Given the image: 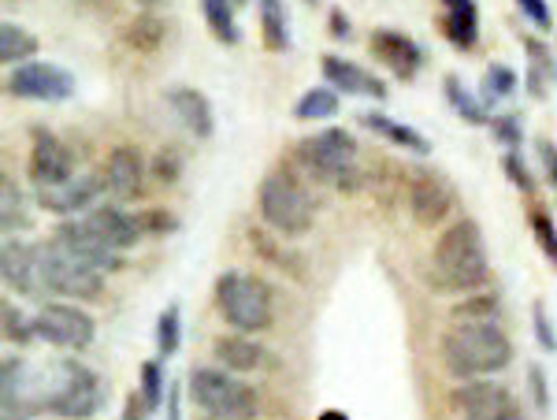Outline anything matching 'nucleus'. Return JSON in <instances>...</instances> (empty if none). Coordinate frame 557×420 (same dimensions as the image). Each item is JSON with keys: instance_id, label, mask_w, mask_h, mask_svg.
Instances as JSON below:
<instances>
[{"instance_id": "obj_1", "label": "nucleus", "mask_w": 557, "mask_h": 420, "mask_svg": "<svg viewBox=\"0 0 557 420\" xmlns=\"http://www.w3.org/2000/svg\"><path fill=\"white\" fill-rule=\"evenodd\" d=\"M487 280H491V261H487L483 231L475 220L461 217L438 235L435 249H431L428 283L438 294H472L487 287Z\"/></svg>"}, {"instance_id": "obj_2", "label": "nucleus", "mask_w": 557, "mask_h": 420, "mask_svg": "<svg viewBox=\"0 0 557 420\" xmlns=\"http://www.w3.org/2000/svg\"><path fill=\"white\" fill-rule=\"evenodd\" d=\"M443 365L446 372L465 380H491L494 372H506L513 365V343L494 320H472V324H454L443 335Z\"/></svg>"}, {"instance_id": "obj_3", "label": "nucleus", "mask_w": 557, "mask_h": 420, "mask_svg": "<svg viewBox=\"0 0 557 420\" xmlns=\"http://www.w3.org/2000/svg\"><path fill=\"white\" fill-rule=\"evenodd\" d=\"M108 383L89 365L64 357L52 369H38V413L64 420H89L104 409Z\"/></svg>"}, {"instance_id": "obj_4", "label": "nucleus", "mask_w": 557, "mask_h": 420, "mask_svg": "<svg viewBox=\"0 0 557 420\" xmlns=\"http://www.w3.org/2000/svg\"><path fill=\"white\" fill-rule=\"evenodd\" d=\"M298 160L317 183H327L335 190H361L364 172H361V149L357 138L343 127H323L312 138L298 141Z\"/></svg>"}, {"instance_id": "obj_5", "label": "nucleus", "mask_w": 557, "mask_h": 420, "mask_svg": "<svg viewBox=\"0 0 557 420\" xmlns=\"http://www.w3.org/2000/svg\"><path fill=\"white\" fill-rule=\"evenodd\" d=\"M257 212L264 220V227H272L283 238L309 235L312 223H317V201H312L309 186L286 168H275V172L260 178Z\"/></svg>"}, {"instance_id": "obj_6", "label": "nucleus", "mask_w": 557, "mask_h": 420, "mask_svg": "<svg viewBox=\"0 0 557 420\" xmlns=\"http://www.w3.org/2000/svg\"><path fill=\"white\" fill-rule=\"evenodd\" d=\"M215 312L231 332L260 335L275 324V291L253 272H223L215 280Z\"/></svg>"}, {"instance_id": "obj_7", "label": "nucleus", "mask_w": 557, "mask_h": 420, "mask_svg": "<svg viewBox=\"0 0 557 420\" xmlns=\"http://www.w3.org/2000/svg\"><path fill=\"white\" fill-rule=\"evenodd\" d=\"M186 395L209 420H257L260 417V395L253 383H246L235 372L220 365H201L186 376Z\"/></svg>"}, {"instance_id": "obj_8", "label": "nucleus", "mask_w": 557, "mask_h": 420, "mask_svg": "<svg viewBox=\"0 0 557 420\" xmlns=\"http://www.w3.org/2000/svg\"><path fill=\"white\" fill-rule=\"evenodd\" d=\"M38 257L45 268V283H49L52 298H71V301H94L104 294V272L89 268L83 261H75L71 254H64L57 243H38Z\"/></svg>"}, {"instance_id": "obj_9", "label": "nucleus", "mask_w": 557, "mask_h": 420, "mask_svg": "<svg viewBox=\"0 0 557 420\" xmlns=\"http://www.w3.org/2000/svg\"><path fill=\"white\" fill-rule=\"evenodd\" d=\"M34 332L41 343L57 346V350H86L97 338V320L89 317L83 306H71V301H45L34 312Z\"/></svg>"}, {"instance_id": "obj_10", "label": "nucleus", "mask_w": 557, "mask_h": 420, "mask_svg": "<svg viewBox=\"0 0 557 420\" xmlns=\"http://www.w3.org/2000/svg\"><path fill=\"white\" fill-rule=\"evenodd\" d=\"M4 86H8V94L20 97V101L60 104L75 97V75L60 64H49V60H30V64H23V67H12Z\"/></svg>"}, {"instance_id": "obj_11", "label": "nucleus", "mask_w": 557, "mask_h": 420, "mask_svg": "<svg viewBox=\"0 0 557 420\" xmlns=\"http://www.w3.org/2000/svg\"><path fill=\"white\" fill-rule=\"evenodd\" d=\"M0 280H4L8 291L20 294V298H34V301H41V306H45V298H52L49 283H45L38 243L26 246L15 235H8L4 246H0Z\"/></svg>"}, {"instance_id": "obj_12", "label": "nucleus", "mask_w": 557, "mask_h": 420, "mask_svg": "<svg viewBox=\"0 0 557 420\" xmlns=\"http://www.w3.org/2000/svg\"><path fill=\"white\" fill-rule=\"evenodd\" d=\"M52 243L64 249V254L75 257V261L97 268V272H104V275H112V272H120V268H123V254L108 246L104 238L97 235L94 227H89L86 217L60 220L57 231H52Z\"/></svg>"}, {"instance_id": "obj_13", "label": "nucleus", "mask_w": 557, "mask_h": 420, "mask_svg": "<svg viewBox=\"0 0 557 420\" xmlns=\"http://www.w3.org/2000/svg\"><path fill=\"white\" fill-rule=\"evenodd\" d=\"M26 175H30L34 190L41 186L67 183L75 175V153L60 134L49 127H30V160H26Z\"/></svg>"}, {"instance_id": "obj_14", "label": "nucleus", "mask_w": 557, "mask_h": 420, "mask_svg": "<svg viewBox=\"0 0 557 420\" xmlns=\"http://www.w3.org/2000/svg\"><path fill=\"white\" fill-rule=\"evenodd\" d=\"M368 52H372L380 64H386L394 78L401 83H412L420 75V67L428 64L424 49L409 38L406 30H391V26H375L372 38H368Z\"/></svg>"}, {"instance_id": "obj_15", "label": "nucleus", "mask_w": 557, "mask_h": 420, "mask_svg": "<svg viewBox=\"0 0 557 420\" xmlns=\"http://www.w3.org/2000/svg\"><path fill=\"white\" fill-rule=\"evenodd\" d=\"M108 190L104 186V175H71L67 183H57V186H41L38 190V205L52 217H64L71 220L75 212H89L94 205H101V194Z\"/></svg>"}, {"instance_id": "obj_16", "label": "nucleus", "mask_w": 557, "mask_h": 420, "mask_svg": "<svg viewBox=\"0 0 557 420\" xmlns=\"http://www.w3.org/2000/svg\"><path fill=\"white\" fill-rule=\"evenodd\" d=\"M454 205H457V194H454V186L446 183L443 175L412 172L409 209H412V217H417V223H424V227H435V223H443L446 217H450Z\"/></svg>"}, {"instance_id": "obj_17", "label": "nucleus", "mask_w": 557, "mask_h": 420, "mask_svg": "<svg viewBox=\"0 0 557 420\" xmlns=\"http://www.w3.org/2000/svg\"><path fill=\"white\" fill-rule=\"evenodd\" d=\"M101 175L115 201H138L146 194V160H141L138 146H115L104 160Z\"/></svg>"}, {"instance_id": "obj_18", "label": "nucleus", "mask_w": 557, "mask_h": 420, "mask_svg": "<svg viewBox=\"0 0 557 420\" xmlns=\"http://www.w3.org/2000/svg\"><path fill=\"white\" fill-rule=\"evenodd\" d=\"M320 71H323V83L338 94H349V97H372V101H386V83L372 71H364L361 64L354 60H343L335 52L320 57Z\"/></svg>"}, {"instance_id": "obj_19", "label": "nucleus", "mask_w": 557, "mask_h": 420, "mask_svg": "<svg viewBox=\"0 0 557 420\" xmlns=\"http://www.w3.org/2000/svg\"><path fill=\"white\" fill-rule=\"evenodd\" d=\"M86 220H89V227H94L112 249H120V254L134 249V246L141 243V235H146V231H141V220L134 217V212L123 209L120 201L94 205V209L86 212Z\"/></svg>"}, {"instance_id": "obj_20", "label": "nucleus", "mask_w": 557, "mask_h": 420, "mask_svg": "<svg viewBox=\"0 0 557 420\" xmlns=\"http://www.w3.org/2000/svg\"><path fill=\"white\" fill-rule=\"evenodd\" d=\"M212 357L220 369L235 372V376H246V372H260V369H272L275 357L268 346L257 343V335H220L212 343Z\"/></svg>"}, {"instance_id": "obj_21", "label": "nucleus", "mask_w": 557, "mask_h": 420, "mask_svg": "<svg viewBox=\"0 0 557 420\" xmlns=\"http://www.w3.org/2000/svg\"><path fill=\"white\" fill-rule=\"evenodd\" d=\"M450 402H454L457 413H461V420L491 417V413H498V409L517 406L513 391L502 387V383H494V380H465V383H457Z\"/></svg>"}, {"instance_id": "obj_22", "label": "nucleus", "mask_w": 557, "mask_h": 420, "mask_svg": "<svg viewBox=\"0 0 557 420\" xmlns=\"http://www.w3.org/2000/svg\"><path fill=\"white\" fill-rule=\"evenodd\" d=\"M164 101L168 109L175 112V120L183 123L194 138H212L215 134V112H212V101L194 86H168L164 89Z\"/></svg>"}, {"instance_id": "obj_23", "label": "nucleus", "mask_w": 557, "mask_h": 420, "mask_svg": "<svg viewBox=\"0 0 557 420\" xmlns=\"http://www.w3.org/2000/svg\"><path fill=\"white\" fill-rule=\"evenodd\" d=\"M361 123L372 134H380L383 141H391V146H398L401 153H417V157H428L431 153V141L424 138L420 131H412L409 123H398L391 120L386 112H364Z\"/></svg>"}, {"instance_id": "obj_24", "label": "nucleus", "mask_w": 557, "mask_h": 420, "mask_svg": "<svg viewBox=\"0 0 557 420\" xmlns=\"http://www.w3.org/2000/svg\"><path fill=\"white\" fill-rule=\"evenodd\" d=\"M520 45H524V52H528L524 83H528V89H532V97H546L550 83H557V57L550 52V45L532 38V34H524Z\"/></svg>"}, {"instance_id": "obj_25", "label": "nucleus", "mask_w": 557, "mask_h": 420, "mask_svg": "<svg viewBox=\"0 0 557 420\" xmlns=\"http://www.w3.org/2000/svg\"><path fill=\"white\" fill-rule=\"evenodd\" d=\"M443 94H446V104L461 115V123H469V127H487L491 123V109L483 104V97L469 94V86H465L457 75L443 78Z\"/></svg>"}, {"instance_id": "obj_26", "label": "nucleus", "mask_w": 557, "mask_h": 420, "mask_svg": "<svg viewBox=\"0 0 557 420\" xmlns=\"http://www.w3.org/2000/svg\"><path fill=\"white\" fill-rule=\"evenodd\" d=\"M257 8H260V34H264V45L272 52H286L294 45L286 4L283 0H257Z\"/></svg>"}, {"instance_id": "obj_27", "label": "nucleus", "mask_w": 557, "mask_h": 420, "mask_svg": "<svg viewBox=\"0 0 557 420\" xmlns=\"http://www.w3.org/2000/svg\"><path fill=\"white\" fill-rule=\"evenodd\" d=\"M338 109H343L338 89H331L327 83H323V86L305 89V94L298 97V104H294V115H298L301 123H320V120H335Z\"/></svg>"}, {"instance_id": "obj_28", "label": "nucleus", "mask_w": 557, "mask_h": 420, "mask_svg": "<svg viewBox=\"0 0 557 420\" xmlns=\"http://www.w3.org/2000/svg\"><path fill=\"white\" fill-rule=\"evenodd\" d=\"M0 227H4V238L8 235H20V231L30 227V212H26V198L23 190L15 186L12 175H0Z\"/></svg>"}, {"instance_id": "obj_29", "label": "nucleus", "mask_w": 557, "mask_h": 420, "mask_svg": "<svg viewBox=\"0 0 557 420\" xmlns=\"http://www.w3.org/2000/svg\"><path fill=\"white\" fill-rule=\"evenodd\" d=\"M38 57V38H34L26 26L20 23H4L0 26V60L8 67H23Z\"/></svg>"}, {"instance_id": "obj_30", "label": "nucleus", "mask_w": 557, "mask_h": 420, "mask_svg": "<svg viewBox=\"0 0 557 420\" xmlns=\"http://www.w3.org/2000/svg\"><path fill=\"white\" fill-rule=\"evenodd\" d=\"M443 26L446 41L454 45V49L469 52L475 49V41H480V8H461V12H443Z\"/></svg>"}, {"instance_id": "obj_31", "label": "nucleus", "mask_w": 557, "mask_h": 420, "mask_svg": "<svg viewBox=\"0 0 557 420\" xmlns=\"http://www.w3.org/2000/svg\"><path fill=\"white\" fill-rule=\"evenodd\" d=\"M235 0H201L205 23H209L212 38L223 45H238L242 41V26L235 20Z\"/></svg>"}, {"instance_id": "obj_32", "label": "nucleus", "mask_w": 557, "mask_h": 420, "mask_svg": "<svg viewBox=\"0 0 557 420\" xmlns=\"http://www.w3.org/2000/svg\"><path fill=\"white\" fill-rule=\"evenodd\" d=\"M168 387H172V383L164 380V357H152V361L141 365V372H138V395H141V402H146L149 413H160V409H164Z\"/></svg>"}, {"instance_id": "obj_33", "label": "nucleus", "mask_w": 557, "mask_h": 420, "mask_svg": "<svg viewBox=\"0 0 557 420\" xmlns=\"http://www.w3.org/2000/svg\"><path fill=\"white\" fill-rule=\"evenodd\" d=\"M517 86H520V78H517L513 67L491 64L487 71H483V78H480V97H483V104L491 109L494 101H506V97H513Z\"/></svg>"}, {"instance_id": "obj_34", "label": "nucleus", "mask_w": 557, "mask_h": 420, "mask_svg": "<svg viewBox=\"0 0 557 420\" xmlns=\"http://www.w3.org/2000/svg\"><path fill=\"white\" fill-rule=\"evenodd\" d=\"M178 346H183V309L168 306L157 317V354L160 357H175Z\"/></svg>"}, {"instance_id": "obj_35", "label": "nucleus", "mask_w": 557, "mask_h": 420, "mask_svg": "<svg viewBox=\"0 0 557 420\" xmlns=\"http://www.w3.org/2000/svg\"><path fill=\"white\" fill-rule=\"evenodd\" d=\"M0 320H4V343L26 346V343H34V338H38V332H34V317H26L15 301H4Z\"/></svg>"}, {"instance_id": "obj_36", "label": "nucleus", "mask_w": 557, "mask_h": 420, "mask_svg": "<svg viewBox=\"0 0 557 420\" xmlns=\"http://www.w3.org/2000/svg\"><path fill=\"white\" fill-rule=\"evenodd\" d=\"M498 312H502V306L494 294H475V298L450 309V320L454 324H472V320H494V324H498Z\"/></svg>"}, {"instance_id": "obj_37", "label": "nucleus", "mask_w": 557, "mask_h": 420, "mask_svg": "<svg viewBox=\"0 0 557 420\" xmlns=\"http://www.w3.org/2000/svg\"><path fill=\"white\" fill-rule=\"evenodd\" d=\"M127 41L134 49H157L160 41H164V23L157 20V15H138L131 26H127Z\"/></svg>"}, {"instance_id": "obj_38", "label": "nucleus", "mask_w": 557, "mask_h": 420, "mask_svg": "<svg viewBox=\"0 0 557 420\" xmlns=\"http://www.w3.org/2000/svg\"><path fill=\"white\" fill-rule=\"evenodd\" d=\"M532 231H535V243L543 249V257L550 264H557V223L550 220V212L532 209Z\"/></svg>"}, {"instance_id": "obj_39", "label": "nucleus", "mask_w": 557, "mask_h": 420, "mask_svg": "<svg viewBox=\"0 0 557 420\" xmlns=\"http://www.w3.org/2000/svg\"><path fill=\"white\" fill-rule=\"evenodd\" d=\"M491 134L494 141H502L506 149H520V141H524V127H520V115L517 112H502V115H491Z\"/></svg>"}, {"instance_id": "obj_40", "label": "nucleus", "mask_w": 557, "mask_h": 420, "mask_svg": "<svg viewBox=\"0 0 557 420\" xmlns=\"http://www.w3.org/2000/svg\"><path fill=\"white\" fill-rule=\"evenodd\" d=\"M249 243H253V246L260 249V254L268 257V261L283 264L286 272L294 275V280H301V275H305V272H301V261H298V257H294V254H286V249H278V246L272 243V238L264 235V231H253V235H249Z\"/></svg>"}, {"instance_id": "obj_41", "label": "nucleus", "mask_w": 557, "mask_h": 420, "mask_svg": "<svg viewBox=\"0 0 557 420\" xmlns=\"http://www.w3.org/2000/svg\"><path fill=\"white\" fill-rule=\"evenodd\" d=\"M502 168H506L509 183H513L520 194H528V198H532V194H535V175H532V168L524 164L520 149H509V153L502 157Z\"/></svg>"}, {"instance_id": "obj_42", "label": "nucleus", "mask_w": 557, "mask_h": 420, "mask_svg": "<svg viewBox=\"0 0 557 420\" xmlns=\"http://www.w3.org/2000/svg\"><path fill=\"white\" fill-rule=\"evenodd\" d=\"M532 328H535V343L543 346L546 354H557V332H554L550 317H546L543 301H535V306H532Z\"/></svg>"}, {"instance_id": "obj_43", "label": "nucleus", "mask_w": 557, "mask_h": 420, "mask_svg": "<svg viewBox=\"0 0 557 420\" xmlns=\"http://www.w3.org/2000/svg\"><path fill=\"white\" fill-rule=\"evenodd\" d=\"M520 15L535 26V30H550L554 26V12H550V0H517Z\"/></svg>"}, {"instance_id": "obj_44", "label": "nucleus", "mask_w": 557, "mask_h": 420, "mask_svg": "<svg viewBox=\"0 0 557 420\" xmlns=\"http://www.w3.org/2000/svg\"><path fill=\"white\" fill-rule=\"evenodd\" d=\"M528 387H532V402L539 413H550V383H546L543 365H528Z\"/></svg>"}, {"instance_id": "obj_45", "label": "nucleus", "mask_w": 557, "mask_h": 420, "mask_svg": "<svg viewBox=\"0 0 557 420\" xmlns=\"http://www.w3.org/2000/svg\"><path fill=\"white\" fill-rule=\"evenodd\" d=\"M178 172H183V157H178V149H160V157H157V178L164 186H172Z\"/></svg>"}, {"instance_id": "obj_46", "label": "nucleus", "mask_w": 557, "mask_h": 420, "mask_svg": "<svg viewBox=\"0 0 557 420\" xmlns=\"http://www.w3.org/2000/svg\"><path fill=\"white\" fill-rule=\"evenodd\" d=\"M138 220H141V231H146V235H164V231L178 227L172 212H164V209H149V212H141Z\"/></svg>"}, {"instance_id": "obj_47", "label": "nucleus", "mask_w": 557, "mask_h": 420, "mask_svg": "<svg viewBox=\"0 0 557 420\" xmlns=\"http://www.w3.org/2000/svg\"><path fill=\"white\" fill-rule=\"evenodd\" d=\"M327 30H331V38H338V41H349V38H354V23H349V15L343 12V8H331Z\"/></svg>"}, {"instance_id": "obj_48", "label": "nucleus", "mask_w": 557, "mask_h": 420, "mask_svg": "<svg viewBox=\"0 0 557 420\" xmlns=\"http://www.w3.org/2000/svg\"><path fill=\"white\" fill-rule=\"evenodd\" d=\"M539 160H543L546 178H550V186L557 190V146L550 138H539Z\"/></svg>"}, {"instance_id": "obj_49", "label": "nucleus", "mask_w": 557, "mask_h": 420, "mask_svg": "<svg viewBox=\"0 0 557 420\" xmlns=\"http://www.w3.org/2000/svg\"><path fill=\"white\" fill-rule=\"evenodd\" d=\"M183 395H186V391L178 387V383H172V387H168V402H164V420H183Z\"/></svg>"}, {"instance_id": "obj_50", "label": "nucleus", "mask_w": 557, "mask_h": 420, "mask_svg": "<svg viewBox=\"0 0 557 420\" xmlns=\"http://www.w3.org/2000/svg\"><path fill=\"white\" fill-rule=\"evenodd\" d=\"M149 409L146 402H141V395L134 391V395H127V402H123V420H146Z\"/></svg>"}, {"instance_id": "obj_51", "label": "nucleus", "mask_w": 557, "mask_h": 420, "mask_svg": "<svg viewBox=\"0 0 557 420\" xmlns=\"http://www.w3.org/2000/svg\"><path fill=\"white\" fill-rule=\"evenodd\" d=\"M472 420H524V409L509 406V409H498V413H491V417H472Z\"/></svg>"}, {"instance_id": "obj_52", "label": "nucleus", "mask_w": 557, "mask_h": 420, "mask_svg": "<svg viewBox=\"0 0 557 420\" xmlns=\"http://www.w3.org/2000/svg\"><path fill=\"white\" fill-rule=\"evenodd\" d=\"M446 12H461V8H475V0H443Z\"/></svg>"}, {"instance_id": "obj_53", "label": "nucleus", "mask_w": 557, "mask_h": 420, "mask_svg": "<svg viewBox=\"0 0 557 420\" xmlns=\"http://www.w3.org/2000/svg\"><path fill=\"white\" fill-rule=\"evenodd\" d=\"M320 420H346V413H338V409H327V413H323Z\"/></svg>"}, {"instance_id": "obj_54", "label": "nucleus", "mask_w": 557, "mask_h": 420, "mask_svg": "<svg viewBox=\"0 0 557 420\" xmlns=\"http://www.w3.org/2000/svg\"><path fill=\"white\" fill-rule=\"evenodd\" d=\"M4 420H30V417H4Z\"/></svg>"}, {"instance_id": "obj_55", "label": "nucleus", "mask_w": 557, "mask_h": 420, "mask_svg": "<svg viewBox=\"0 0 557 420\" xmlns=\"http://www.w3.org/2000/svg\"><path fill=\"white\" fill-rule=\"evenodd\" d=\"M305 4H317V0H305Z\"/></svg>"}, {"instance_id": "obj_56", "label": "nucleus", "mask_w": 557, "mask_h": 420, "mask_svg": "<svg viewBox=\"0 0 557 420\" xmlns=\"http://www.w3.org/2000/svg\"><path fill=\"white\" fill-rule=\"evenodd\" d=\"M235 4H246V0H235Z\"/></svg>"}]
</instances>
